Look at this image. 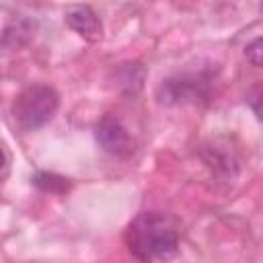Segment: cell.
<instances>
[{"instance_id": "obj_9", "label": "cell", "mask_w": 263, "mask_h": 263, "mask_svg": "<svg viewBox=\"0 0 263 263\" xmlns=\"http://www.w3.org/2000/svg\"><path fill=\"white\" fill-rule=\"evenodd\" d=\"M245 58L251 66L263 68V37H255L253 41L247 43L245 47Z\"/></svg>"}, {"instance_id": "obj_1", "label": "cell", "mask_w": 263, "mask_h": 263, "mask_svg": "<svg viewBox=\"0 0 263 263\" xmlns=\"http://www.w3.org/2000/svg\"><path fill=\"white\" fill-rule=\"evenodd\" d=\"M129 253L142 263H162L177 255L179 234L173 220L162 212L138 214L125 232Z\"/></svg>"}, {"instance_id": "obj_2", "label": "cell", "mask_w": 263, "mask_h": 263, "mask_svg": "<svg viewBox=\"0 0 263 263\" xmlns=\"http://www.w3.org/2000/svg\"><path fill=\"white\" fill-rule=\"evenodd\" d=\"M60 107V95L49 84H31L23 88L12 103V117L23 132H35L49 123Z\"/></svg>"}, {"instance_id": "obj_5", "label": "cell", "mask_w": 263, "mask_h": 263, "mask_svg": "<svg viewBox=\"0 0 263 263\" xmlns=\"http://www.w3.org/2000/svg\"><path fill=\"white\" fill-rule=\"evenodd\" d=\"M64 21L76 35H80L88 43H97L103 37V23L90 6H72V8H68L66 14H64Z\"/></svg>"}, {"instance_id": "obj_11", "label": "cell", "mask_w": 263, "mask_h": 263, "mask_svg": "<svg viewBox=\"0 0 263 263\" xmlns=\"http://www.w3.org/2000/svg\"><path fill=\"white\" fill-rule=\"evenodd\" d=\"M2 152H4V173H2V175L6 177V175H8V166H10V154H8V148H6V146H4Z\"/></svg>"}, {"instance_id": "obj_7", "label": "cell", "mask_w": 263, "mask_h": 263, "mask_svg": "<svg viewBox=\"0 0 263 263\" xmlns=\"http://www.w3.org/2000/svg\"><path fill=\"white\" fill-rule=\"evenodd\" d=\"M115 80H117V86H121V88H125L129 92L140 90L142 88V82H144V68L138 62L121 64L115 70Z\"/></svg>"}, {"instance_id": "obj_3", "label": "cell", "mask_w": 263, "mask_h": 263, "mask_svg": "<svg viewBox=\"0 0 263 263\" xmlns=\"http://www.w3.org/2000/svg\"><path fill=\"white\" fill-rule=\"evenodd\" d=\"M212 97V74L210 72H181L164 78L156 88L160 105H197Z\"/></svg>"}, {"instance_id": "obj_6", "label": "cell", "mask_w": 263, "mask_h": 263, "mask_svg": "<svg viewBox=\"0 0 263 263\" xmlns=\"http://www.w3.org/2000/svg\"><path fill=\"white\" fill-rule=\"evenodd\" d=\"M33 37H35V21H31L29 16H16L2 31V47L6 51H18Z\"/></svg>"}, {"instance_id": "obj_4", "label": "cell", "mask_w": 263, "mask_h": 263, "mask_svg": "<svg viewBox=\"0 0 263 263\" xmlns=\"http://www.w3.org/2000/svg\"><path fill=\"white\" fill-rule=\"evenodd\" d=\"M95 138H97L99 146L115 158H129L136 150V142H134L132 134L127 132L123 121L113 113H107L97 121Z\"/></svg>"}, {"instance_id": "obj_8", "label": "cell", "mask_w": 263, "mask_h": 263, "mask_svg": "<svg viewBox=\"0 0 263 263\" xmlns=\"http://www.w3.org/2000/svg\"><path fill=\"white\" fill-rule=\"evenodd\" d=\"M31 183L45 193H58V195H62L70 189V179H66L58 173H47V171H37L31 177Z\"/></svg>"}, {"instance_id": "obj_10", "label": "cell", "mask_w": 263, "mask_h": 263, "mask_svg": "<svg viewBox=\"0 0 263 263\" xmlns=\"http://www.w3.org/2000/svg\"><path fill=\"white\" fill-rule=\"evenodd\" d=\"M249 105L259 121H263V86H257L249 92Z\"/></svg>"}]
</instances>
